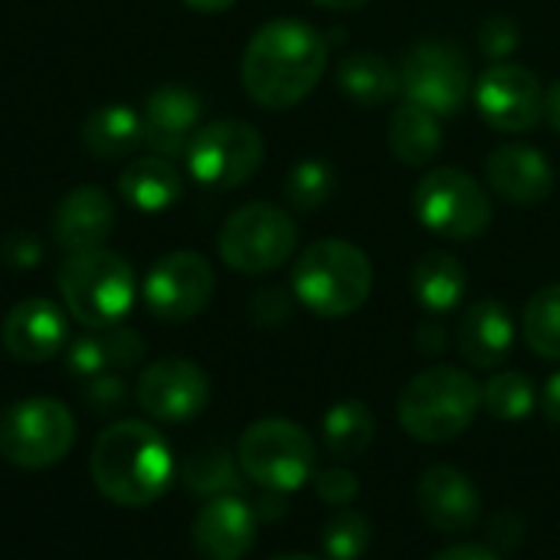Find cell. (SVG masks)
Segmentation results:
<instances>
[{
    "instance_id": "cell-1",
    "label": "cell",
    "mask_w": 560,
    "mask_h": 560,
    "mask_svg": "<svg viewBox=\"0 0 560 560\" xmlns=\"http://www.w3.org/2000/svg\"><path fill=\"white\" fill-rule=\"evenodd\" d=\"M328 66L325 36L295 16L262 23L243 49V89L262 108L299 105Z\"/></svg>"
},
{
    "instance_id": "cell-2",
    "label": "cell",
    "mask_w": 560,
    "mask_h": 560,
    "mask_svg": "<svg viewBox=\"0 0 560 560\" xmlns=\"http://www.w3.org/2000/svg\"><path fill=\"white\" fill-rule=\"evenodd\" d=\"M89 469L95 489L108 502L121 509H144L167 492L174 479V456L151 423L118 420L98 433Z\"/></svg>"
},
{
    "instance_id": "cell-3",
    "label": "cell",
    "mask_w": 560,
    "mask_h": 560,
    "mask_svg": "<svg viewBox=\"0 0 560 560\" xmlns=\"http://www.w3.org/2000/svg\"><path fill=\"white\" fill-rule=\"evenodd\" d=\"M482 410V387L459 368H427L397 397V420L417 443H450L463 436Z\"/></svg>"
},
{
    "instance_id": "cell-4",
    "label": "cell",
    "mask_w": 560,
    "mask_h": 560,
    "mask_svg": "<svg viewBox=\"0 0 560 560\" xmlns=\"http://www.w3.org/2000/svg\"><path fill=\"white\" fill-rule=\"evenodd\" d=\"M374 289V266L361 246L348 240H318L302 249L292 269V292L295 299L322 315V318H345L358 312Z\"/></svg>"
},
{
    "instance_id": "cell-5",
    "label": "cell",
    "mask_w": 560,
    "mask_h": 560,
    "mask_svg": "<svg viewBox=\"0 0 560 560\" xmlns=\"http://www.w3.org/2000/svg\"><path fill=\"white\" fill-rule=\"evenodd\" d=\"M59 292L66 302V312L85 325L112 328L121 325V318L135 305V269L118 253L98 246L89 253H72L59 269Z\"/></svg>"
},
{
    "instance_id": "cell-6",
    "label": "cell",
    "mask_w": 560,
    "mask_h": 560,
    "mask_svg": "<svg viewBox=\"0 0 560 560\" xmlns=\"http://www.w3.org/2000/svg\"><path fill=\"white\" fill-rule=\"evenodd\" d=\"M236 463L249 482L266 492H299L315 476V443L305 427L269 417L243 430L236 446Z\"/></svg>"
},
{
    "instance_id": "cell-7",
    "label": "cell",
    "mask_w": 560,
    "mask_h": 560,
    "mask_svg": "<svg viewBox=\"0 0 560 560\" xmlns=\"http://www.w3.org/2000/svg\"><path fill=\"white\" fill-rule=\"evenodd\" d=\"M75 443V417L62 400L30 397L0 413V456L20 469H46Z\"/></svg>"
},
{
    "instance_id": "cell-8",
    "label": "cell",
    "mask_w": 560,
    "mask_h": 560,
    "mask_svg": "<svg viewBox=\"0 0 560 560\" xmlns=\"http://www.w3.org/2000/svg\"><path fill=\"white\" fill-rule=\"evenodd\" d=\"M299 243V226L289 210L276 203H246L220 230V259L243 272L262 276L292 259Z\"/></svg>"
},
{
    "instance_id": "cell-9",
    "label": "cell",
    "mask_w": 560,
    "mask_h": 560,
    "mask_svg": "<svg viewBox=\"0 0 560 560\" xmlns=\"http://www.w3.org/2000/svg\"><path fill=\"white\" fill-rule=\"evenodd\" d=\"M417 220L443 240H476L492 223V203L482 184L459 167H433L413 190Z\"/></svg>"
},
{
    "instance_id": "cell-10",
    "label": "cell",
    "mask_w": 560,
    "mask_h": 560,
    "mask_svg": "<svg viewBox=\"0 0 560 560\" xmlns=\"http://www.w3.org/2000/svg\"><path fill=\"white\" fill-rule=\"evenodd\" d=\"M400 92L407 102L423 105L440 118L456 115L472 92V66L459 46L423 39L400 62Z\"/></svg>"
},
{
    "instance_id": "cell-11",
    "label": "cell",
    "mask_w": 560,
    "mask_h": 560,
    "mask_svg": "<svg viewBox=\"0 0 560 560\" xmlns=\"http://www.w3.org/2000/svg\"><path fill=\"white\" fill-rule=\"evenodd\" d=\"M266 144L249 121L223 118L203 125L187 148V171L197 184L213 190H233L246 184L262 164Z\"/></svg>"
},
{
    "instance_id": "cell-12",
    "label": "cell",
    "mask_w": 560,
    "mask_h": 560,
    "mask_svg": "<svg viewBox=\"0 0 560 560\" xmlns=\"http://www.w3.org/2000/svg\"><path fill=\"white\" fill-rule=\"evenodd\" d=\"M213 285H217L213 266L194 249H177L161 256L148 269L141 292L154 318L177 325V322H190L207 308Z\"/></svg>"
},
{
    "instance_id": "cell-13",
    "label": "cell",
    "mask_w": 560,
    "mask_h": 560,
    "mask_svg": "<svg viewBox=\"0 0 560 560\" xmlns=\"http://www.w3.org/2000/svg\"><path fill=\"white\" fill-rule=\"evenodd\" d=\"M545 95L541 79L518 62H492L472 85L482 121L509 135H522L538 125L545 115Z\"/></svg>"
},
{
    "instance_id": "cell-14",
    "label": "cell",
    "mask_w": 560,
    "mask_h": 560,
    "mask_svg": "<svg viewBox=\"0 0 560 560\" xmlns=\"http://www.w3.org/2000/svg\"><path fill=\"white\" fill-rule=\"evenodd\" d=\"M135 400L161 423H184L203 413L210 400V381L187 358H161L138 377Z\"/></svg>"
},
{
    "instance_id": "cell-15",
    "label": "cell",
    "mask_w": 560,
    "mask_h": 560,
    "mask_svg": "<svg viewBox=\"0 0 560 560\" xmlns=\"http://www.w3.org/2000/svg\"><path fill=\"white\" fill-rule=\"evenodd\" d=\"M420 515L443 535H466L482 522V495L456 466H430L417 482Z\"/></svg>"
},
{
    "instance_id": "cell-16",
    "label": "cell",
    "mask_w": 560,
    "mask_h": 560,
    "mask_svg": "<svg viewBox=\"0 0 560 560\" xmlns=\"http://www.w3.org/2000/svg\"><path fill=\"white\" fill-rule=\"evenodd\" d=\"M0 341L13 361L23 364H43L56 358L69 341V322L66 312L49 299H26L16 302L0 328Z\"/></svg>"
},
{
    "instance_id": "cell-17",
    "label": "cell",
    "mask_w": 560,
    "mask_h": 560,
    "mask_svg": "<svg viewBox=\"0 0 560 560\" xmlns=\"http://www.w3.org/2000/svg\"><path fill=\"white\" fill-rule=\"evenodd\" d=\"M203 118V102L197 92L184 85H161L158 92L148 95L144 102V144L154 148L161 158H180L187 154L194 135L200 131Z\"/></svg>"
},
{
    "instance_id": "cell-18",
    "label": "cell",
    "mask_w": 560,
    "mask_h": 560,
    "mask_svg": "<svg viewBox=\"0 0 560 560\" xmlns=\"http://www.w3.org/2000/svg\"><path fill=\"white\" fill-rule=\"evenodd\" d=\"M256 541V512L240 495L210 499L194 518V551L200 560H243Z\"/></svg>"
},
{
    "instance_id": "cell-19",
    "label": "cell",
    "mask_w": 560,
    "mask_h": 560,
    "mask_svg": "<svg viewBox=\"0 0 560 560\" xmlns=\"http://www.w3.org/2000/svg\"><path fill=\"white\" fill-rule=\"evenodd\" d=\"M115 230V203L102 187L82 184L69 190L52 213V243L62 253L98 249Z\"/></svg>"
},
{
    "instance_id": "cell-20",
    "label": "cell",
    "mask_w": 560,
    "mask_h": 560,
    "mask_svg": "<svg viewBox=\"0 0 560 560\" xmlns=\"http://www.w3.org/2000/svg\"><path fill=\"white\" fill-rule=\"evenodd\" d=\"M486 177L495 194L518 207L541 203L555 190V167L551 161L528 144H502L486 161Z\"/></svg>"
},
{
    "instance_id": "cell-21",
    "label": "cell",
    "mask_w": 560,
    "mask_h": 560,
    "mask_svg": "<svg viewBox=\"0 0 560 560\" xmlns=\"http://www.w3.org/2000/svg\"><path fill=\"white\" fill-rule=\"evenodd\" d=\"M512 345H515V322L502 302L482 299L459 315L456 348L466 364L479 371H495L512 354Z\"/></svg>"
},
{
    "instance_id": "cell-22",
    "label": "cell",
    "mask_w": 560,
    "mask_h": 560,
    "mask_svg": "<svg viewBox=\"0 0 560 560\" xmlns=\"http://www.w3.org/2000/svg\"><path fill=\"white\" fill-rule=\"evenodd\" d=\"M144 358V341L138 331L131 328H121V325H112V328H95L82 338H75L69 345V354H66V368L89 381V377H98V374H118V371H131L138 368Z\"/></svg>"
},
{
    "instance_id": "cell-23",
    "label": "cell",
    "mask_w": 560,
    "mask_h": 560,
    "mask_svg": "<svg viewBox=\"0 0 560 560\" xmlns=\"http://www.w3.org/2000/svg\"><path fill=\"white\" fill-rule=\"evenodd\" d=\"M79 138L95 161H125L144 144V121L135 108L108 102L85 115Z\"/></svg>"
},
{
    "instance_id": "cell-24",
    "label": "cell",
    "mask_w": 560,
    "mask_h": 560,
    "mask_svg": "<svg viewBox=\"0 0 560 560\" xmlns=\"http://www.w3.org/2000/svg\"><path fill=\"white\" fill-rule=\"evenodd\" d=\"M118 190L125 203L135 207L138 213H164L184 197V180L167 158L151 154V158H135L121 171Z\"/></svg>"
},
{
    "instance_id": "cell-25",
    "label": "cell",
    "mask_w": 560,
    "mask_h": 560,
    "mask_svg": "<svg viewBox=\"0 0 560 560\" xmlns=\"http://www.w3.org/2000/svg\"><path fill=\"white\" fill-rule=\"evenodd\" d=\"M338 89L361 108H377L397 98L400 69L371 49H354L338 62Z\"/></svg>"
},
{
    "instance_id": "cell-26",
    "label": "cell",
    "mask_w": 560,
    "mask_h": 560,
    "mask_svg": "<svg viewBox=\"0 0 560 560\" xmlns=\"http://www.w3.org/2000/svg\"><path fill=\"white\" fill-rule=\"evenodd\" d=\"M410 285L420 308H427L430 315H450L466 295V269L456 256L433 249L413 262Z\"/></svg>"
},
{
    "instance_id": "cell-27",
    "label": "cell",
    "mask_w": 560,
    "mask_h": 560,
    "mask_svg": "<svg viewBox=\"0 0 560 560\" xmlns=\"http://www.w3.org/2000/svg\"><path fill=\"white\" fill-rule=\"evenodd\" d=\"M387 141L390 151L400 164L407 167H423L430 164L440 148H443V128H440V115H433L423 105L404 102L394 108L390 115V128H387Z\"/></svg>"
},
{
    "instance_id": "cell-28",
    "label": "cell",
    "mask_w": 560,
    "mask_h": 560,
    "mask_svg": "<svg viewBox=\"0 0 560 560\" xmlns=\"http://www.w3.org/2000/svg\"><path fill=\"white\" fill-rule=\"evenodd\" d=\"M374 436H377V417L364 400H338L322 417L325 450L341 463L364 456L371 450Z\"/></svg>"
},
{
    "instance_id": "cell-29",
    "label": "cell",
    "mask_w": 560,
    "mask_h": 560,
    "mask_svg": "<svg viewBox=\"0 0 560 560\" xmlns=\"http://www.w3.org/2000/svg\"><path fill=\"white\" fill-rule=\"evenodd\" d=\"M522 331L528 348L545 358V361H560V282L538 289L522 318Z\"/></svg>"
},
{
    "instance_id": "cell-30",
    "label": "cell",
    "mask_w": 560,
    "mask_h": 560,
    "mask_svg": "<svg viewBox=\"0 0 560 560\" xmlns=\"http://www.w3.org/2000/svg\"><path fill=\"white\" fill-rule=\"evenodd\" d=\"M180 479L194 495H207V499L233 495L240 489V469H236L233 456L226 450H217V446H207V450L194 453L184 463Z\"/></svg>"
},
{
    "instance_id": "cell-31",
    "label": "cell",
    "mask_w": 560,
    "mask_h": 560,
    "mask_svg": "<svg viewBox=\"0 0 560 560\" xmlns=\"http://www.w3.org/2000/svg\"><path fill=\"white\" fill-rule=\"evenodd\" d=\"M538 404V390L522 371H499L482 387V410L495 420H525Z\"/></svg>"
},
{
    "instance_id": "cell-32",
    "label": "cell",
    "mask_w": 560,
    "mask_h": 560,
    "mask_svg": "<svg viewBox=\"0 0 560 560\" xmlns=\"http://www.w3.org/2000/svg\"><path fill=\"white\" fill-rule=\"evenodd\" d=\"M371 518L358 509H338L322 528V548L328 560H361L371 548Z\"/></svg>"
},
{
    "instance_id": "cell-33",
    "label": "cell",
    "mask_w": 560,
    "mask_h": 560,
    "mask_svg": "<svg viewBox=\"0 0 560 560\" xmlns=\"http://www.w3.org/2000/svg\"><path fill=\"white\" fill-rule=\"evenodd\" d=\"M331 194H335V171L322 158L299 161L285 177V200L299 213H315L331 200Z\"/></svg>"
},
{
    "instance_id": "cell-34",
    "label": "cell",
    "mask_w": 560,
    "mask_h": 560,
    "mask_svg": "<svg viewBox=\"0 0 560 560\" xmlns=\"http://www.w3.org/2000/svg\"><path fill=\"white\" fill-rule=\"evenodd\" d=\"M476 43H479V52L492 62H509V56L518 49L522 43V30L512 16L505 13H492L479 23V33H476Z\"/></svg>"
},
{
    "instance_id": "cell-35",
    "label": "cell",
    "mask_w": 560,
    "mask_h": 560,
    "mask_svg": "<svg viewBox=\"0 0 560 560\" xmlns=\"http://www.w3.org/2000/svg\"><path fill=\"white\" fill-rule=\"evenodd\" d=\"M315 495L325 505L345 509L358 499V476L345 466H328V469L315 472Z\"/></svg>"
},
{
    "instance_id": "cell-36",
    "label": "cell",
    "mask_w": 560,
    "mask_h": 560,
    "mask_svg": "<svg viewBox=\"0 0 560 560\" xmlns=\"http://www.w3.org/2000/svg\"><path fill=\"white\" fill-rule=\"evenodd\" d=\"M128 397V387L118 374H98V377H89L85 387H82V400L89 410L95 413H112L121 407V400Z\"/></svg>"
},
{
    "instance_id": "cell-37",
    "label": "cell",
    "mask_w": 560,
    "mask_h": 560,
    "mask_svg": "<svg viewBox=\"0 0 560 560\" xmlns=\"http://www.w3.org/2000/svg\"><path fill=\"white\" fill-rule=\"evenodd\" d=\"M249 315L256 325L262 328H279L289 315H292V299L285 289L279 285H269V289H259L249 302Z\"/></svg>"
},
{
    "instance_id": "cell-38",
    "label": "cell",
    "mask_w": 560,
    "mask_h": 560,
    "mask_svg": "<svg viewBox=\"0 0 560 560\" xmlns=\"http://www.w3.org/2000/svg\"><path fill=\"white\" fill-rule=\"evenodd\" d=\"M0 259L13 269H33L43 259V243L33 233H10L0 243Z\"/></svg>"
},
{
    "instance_id": "cell-39",
    "label": "cell",
    "mask_w": 560,
    "mask_h": 560,
    "mask_svg": "<svg viewBox=\"0 0 560 560\" xmlns=\"http://www.w3.org/2000/svg\"><path fill=\"white\" fill-rule=\"evenodd\" d=\"M525 538V522L515 515V512H499L492 522H489V548H502V551H512L518 548Z\"/></svg>"
},
{
    "instance_id": "cell-40",
    "label": "cell",
    "mask_w": 560,
    "mask_h": 560,
    "mask_svg": "<svg viewBox=\"0 0 560 560\" xmlns=\"http://www.w3.org/2000/svg\"><path fill=\"white\" fill-rule=\"evenodd\" d=\"M446 341H450V335H446V328L436 318L433 322H423L417 328V351L420 354H443L446 351Z\"/></svg>"
},
{
    "instance_id": "cell-41",
    "label": "cell",
    "mask_w": 560,
    "mask_h": 560,
    "mask_svg": "<svg viewBox=\"0 0 560 560\" xmlns=\"http://www.w3.org/2000/svg\"><path fill=\"white\" fill-rule=\"evenodd\" d=\"M433 560H505L495 548L489 545H453L446 551H440Z\"/></svg>"
},
{
    "instance_id": "cell-42",
    "label": "cell",
    "mask_w": 560,
    "mask_h": 560,
    "mask_svg": "<svg viewBox=\"0 0 560 560\" xmlns=\"http://www.w3.org/2000/svg\"><path fill=\"white\" fill-rule=\"evenodd\" d=\"M541 410H545L551 427H560V371L548 377V384L541 390Z\"/></svg>"
},
{
    "instance_id": "cell-43",
    "label": "cell",
    "mask_w": 560,
    "mask_h": 560,
    "mask_svg": "<svg viewBox=\"0 0 560 560\" xmlns=\"http://www.w3.org/2000/svg\"><path fill=\"white\" fill-rule=\"evenodd\" d=\"M545 115H548L551 128L560 135V79L548 89V95H545Z\"/></svg>"
},
{
    "instance_id": "cell-44",
    "label": "cell",
    "mask_w": 560,
    "mask_h": 560,
    "mask_svg": "<svg viewBox=\"0 0 560 560\" xmlns=\"http://www.w3.org/2000/svg\"><path fill=\"white\" fill-rule=\"evenodd\" d=\"M190 10H197V13H223V10H230L236 0H184Z\"/></svg>"
},
{
    "instance_id": "cell-45",
    "label": "cell",
    "mask_w": 560,
    "mask_h": 560,
    "mask_svg": "<svg viewBox=\"0 0 560 560\" xmlns=\"http://www.w3.org/2000/svg\"><path fill=\"white\" fill-rule=\"evenodd\" d=\"M318 7H328V10H358L364 7L368 0H315Z\"/></svg>"
},
{
    "instance_id": "cell-46",
    "label": "cell",
    "mask_w": 560,
    "mask_h": 560,
    "mask_svg": "<svg viewBox=\"0 0 560 560\" xmlns=\"http://www.w3.org/2000/svg\"><path fill=\"white\" fill-rule=\"evenodd\" d=\"M269 560H318V558H312V555H279V558H269Z\"/></svg>"
}]
</instances>
